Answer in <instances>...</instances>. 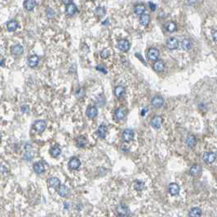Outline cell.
I'll list each match as a JSON object with an SVG mask.
<instances>
[{
  "instance_id": "41",
  "label": "cell",
  "mask_w": 217,
  "mask_h": 217,
  "mask_svg": "<svg viewBox=\"0 0 217 217\" xmlns=\"http://www.w3.org/2000/svg\"><path fill=\"white\" fill-rule=\"evenodd\" d=\"M147 110H148L147 108H145L144 110H142V112H141V115H142V116H145V113H146V112L148 111Z\"/></svg>"
},
{
  "instance_id": "28",
  "label": "cell",
  "mask_w": 217,
  "mask_h": 217,
  "mask_svg": "<svg viewBox=\"0 0 217 217\" xmlns=\"http://www.w3.org/2000/svg\"><path fill=\"white\" fill-rule=\"evenodd\" d=\"M196 144V138L194 136H189L186 139V145L187 146L191 148V147L194 146Z\"/></svg>"
},
{
  "instance_id": "15",
  "label": "cell",
  "mask_w": 217,
  "mask_h": 217,
  "mask_svg": "<svg viewBox=\"0 0 217 217\" xmlns=\"http://www.w3.org/2000/svg\"><path fill=\"white\" fill-rule=\"evenodd\" d=\"M23 51H24V48L20 44H16L14 47H11V54L15 55V56H18V55H20L23 53Z\"/></svg>"
},
{
  "instance_id": "13",
  "label": "cell",
  "mask_w": 217,
  "mask_h": 217,
  "mask_svg": "<svg viewBox=\"0 0 217 217\" xmlns=\"http://www.w3.org/2000/svg\"><path fill=\"white\" fill-rule=\"evenodd\" d=\"M192 41L189 39H183L180 43V47H181L183 50H189L191 47H192Z\"/></svg>"
},
{
  "instance_id": "21",
  "label": "cell",
  "mask_w": 217,
  "mask_h": 217,
  "mask_svg": "<svg viewBox=\"0 0 217 217\" xmlns=\"http://www.w3.org/2000/svg\"><path fill=\"white\" fill-rule=\"evenodd\" d=\"M18 28V22L16 20H10L7 24V29L9 32H13Z\"/></svg>"
},
{
  "instance_id": "22",
  "label": "cell",
  "mask_w": 217,
  "mask_h": 217,
  "mask_svg": "<svg viewBox=\"0 0 217 217\" xmlns=\"http://www.w3.org/2000/svg\"><path fill=\"white\" fill-rule=\"evenodd\" d=\"M39 56L37 55H32L28 60V64L30 67L33 68V67H35L39 64Z\"/></svg>"
},
{
  "instance_id": "8",
  "label": "cell",
  "mask_w": 217,
  "mask_h": 217,
  "mask_svg": "<svg viewBox=\"0 0 217 217\" xmlns=\"http://www.w3.org/2000/svg\"><path fill=\"white\" fill-rule=\"evenodd\" d=\"M151 104L153 107L160 108L164 104V99L162 96H155L152 99Z\"/></svg>"
},
{
  "instance_id": "10",
  "label": "cell",
  "mask_w": 217,
  "mask_h": 217,
  "mask_svg": "<svg viewBox=\"0 0 217 217\" xmlns=\"http://www.w3.org/2000/svg\"><path fill=\"white\" fill-rule=\"evenodd\" d=\"M87 116L90 118H94L95 117H96L97 114H98V111H97V108L95 107V106H89L87 109Z\"/></svg>"
},
{
  "instance_id": "11",
  "label": "cell",
  "mask_w": 217,
  "mask_h": 217,
  "mask_svg": "<svg viewBox=\"0 0 217 217\" xmlns=\"http://www.w3.org/2000/svg\"><path fill=\"white\" fill-rule=\"evenodd\" d=\"M107 131H108V128H107V126L105 125V124H101L98 127V130H97V134H98V137L103 139L105 138L106 136V133H107Z\"/></svg>"
},
{
  "instance_id": "43",
  "label": "cell",
  "mask_w": 217,
  "mask_h": 217,
  "mask_svg": "<svg viewBox=\"0 0 217 217\" xmlns=\"http://www.w3.org/2000/svg\"><path fill=\"white\" fill-rule=\"evenodd\" d=\"M1 66H3V61H1Z\"/></svg>"
},
{
  "instance_id": "14",
  "label": "cell",
  "mask_w": 217,
  "mask_h": 217,
  "mask_svg": "<svg viewBox=\"0 0 217 217\" xmlns=\"http://www.w3.org/2000/svg\"><path fill=\"white\" fill-rule=\"evenodd\" d=\"M169 193L173 196L177 195L180 193V186L176 183H172L169 185Z\"/></svg>"
},
{
  "instance_id": "42",
  "label": "cell",
  "mask_w": 217,
  "mask_h": 217,
  "mask_svg": "<svg viewBox=\"0 0 217 217\" xmlns=\"http://www.w3.org/2000/svg\"><path fill=\"white\" fill-rule=\"evenodd\" d=\"M63 3H66V4H67V5H69V4L72 3L73 2H71V1H63Z\"/></svg>"
},
{
  "instance_id": "39",
  "label": "cell",
  "mask_w": 217,
  "mask_h": 217,
  "mask_svg": "<svg viewBox=\"0 0 217 217\" xmlns=\"http://www.w3.org/2000/svg\"><path fill=\"white\" fill-rule=\"evenodd\" d=\"M149 7H150V9H151V11H153L156 10V5H155L154 3H153L152 2L149 3Z\"/></svg>"
},
{
  "instance_id": "6",
  "label": "cell",
  "mask_w": 217,
  "mask_h": 217,
  "mask_svg": "<svg viewBox=\"0 0 217 217\" xmlns=\"http://www.w3.org/2000/svg\"><path fill=\"white\" fill-rule=\"evenodd\" d=\"M46 126H47V124H46V122L44 120H38L34 122V128L38 132H43L45 130Z\"/></svg>"
},
{
  "instance_id": "7",
  "label": "cell",
  "mask_w": 217,
  "mask_h": 217,
  "mask_svg": "<svg viewBox=\"0 0 217 217\" xmlns=\"http://www.w3.org/2000/svg\"><path fill=\"white\" fill-rule=\"evenodd\" d=\"M134 137V131L131 129H126L122 133V139L126 142H130Z\"/></svg>"
},
{
  "instance_id": "1",
  "label": "cell",
  "mask_w": 217,
  "mask_h": 217,
  "mask_svg": "<svg viewBox=\"0 0 217 217\" xmlns=\"http://www.w3.org/2000/svg\"><path fill=\"white\" fill-rule=\"evenodd\" d=\"M203 161L207 164H211L216 161V154L213 152H206L203 154Z\"/></svg>"
},
{
  "instance_id": "12",
  "label": "cell",
  "mask_w": 217,
  "mask_h": 217,
  "mask_svg": "<svg viewBox=\"0 0 217 217\" xmlns=\"http://www.w3.org/2000/svg\"><path fill=\"white\" fill-rule=\"evenodd\" d=\"M34 171L37 173V174H42L45 171V168L43 164L40 162H36L34 163Z\"/></svg>"
},
{
  "instance_id": "24",
  "label": "cell",
  "mask_w": 217,
  "mask_h": 217,
  "mask_svg": "<svg viewBox=\"0 0 217 217\" xmlns=\"http://www.w3.org/2000/svg\"><path fill=\"white\" fill-rule=\"evenodd\" d=\"M165 29L167 32L172 33L176 30V23H174L173 21H168L165 25Z\"/></svg>"
},
{
  "instance_id": "4",
  "label": "cell",
  "mask_w": 217,
  "mask_h": 217,
  "mask_svg": "<svg viewBox=\"0 0 217 217\" xmlns=\"http://www.w3.org/2000/svg\"><path fill=\"white\" fill-rule=\"evenodd\" d=\"M162 123V118L160 116H154L150 121L151 126L155 129H159Z\"/></svg>"
},
{
  "instance_id": "38",
  "label": "cell",
  "mask_w": 217,
  "mask_h": 217,
  "mask_svg": "<svg viewBox=\"0 0 217 217\" xmlns=\"http://www.w3.org/2000/svg\"><path fill=\"white\" fill-rule=\"evenodd\" d=\"M135 185H136V188H137V189H140V190H141V189H143V187H144V184L140 181H137L136 182V184H135Z\"/></svg>"
},
{
  "instance_id": "33",
  "label": "cell",
  "mask_w": 217,
  "mask_h": 217,
  "mask_svg": "<svg viewBox=\"0 0 217 217\" xmlns=\"http://www.w3.org/2000/svg\"><path fill=\"white\" fill-rule=\"evenodd\" d=\"M87 143V140L86 138H84L83 137H79L78 139V141H77V145L78 147H84V145H86Z\"/></svg>"
},
{
  "instance_id": "18",
  "label": "cell",
  "mask_w": 217,
  "mask_h": 217,
  "mask_svg": "<svg viewBox=\"0 0 217 217\" xmlns=\"http://www.w3.org/2000/svg\"><path fill=\"white\" fill-rule=\"evenodd\" d=\"M48 184L51 187L54 188V189H59L61 186V182L60 180L56 177H52L48 180Z\"/></svg>"
},
{
  "instance_id": "17",
  "label": "cell",
  "mask_w": 217,
  "mask_h": 217,
  "mask_svg": "<svg viewBox=\"0 0 217 217\" xmlns=\"http://www.w3.org/2000/svg\"><path fill=\"white\" fill-rule=\"evenodd\" d=\"M201 172H202V167L199 165H193L189 170V172L193 176H197L201 173Z\"/></svg>"
},
{
  "instance_id": "25",
  "label": "cell",
  "mask_w": 217,
  "mask_h": 217,
  "mask_svg": "<svg viewBox=\"0 0 217 217\" xmlns=\"http://www.w3.org/2000/svg\"><path fill=\"white\" fill-rule=\"evenodd\" d=\"M115 117H116L117 119H118V120L123 119L124 117H125V111H124V110L122 109V108L117 109L116 111H115Z\"/></svg>"
},
{
  "instance_id": "30",
  "label": "cell",
  "mask_w": 217,
  "mask_h": 217,
  "mask_svg": "<svg viewBox=\"0 0 217 217\" xmlns=\"http://www.w3.org/2000/svg\"><path fill=\"white\" fill-rule=\"evenodd\" d=\"M68 188L65 185H61L60 188L58 189V193L61 195V197H66V195L68 194Z\"/></svg>"
},
{
  "instance_id": "35",
  "label": "cell",
  "mask_w": 217,
  "mask_h": 217,
  "mask_svg": "<svg viewBox=\"0 0 217 217\" xmlns=\"http://www.w3.org/2000/svg\"><path fill=\"white\" fill-rule=\"evenodd\" d=\"M109 56H110V52L107 49H105L101 52V56L102 58H107Z\"/></svg>"
},
{
  "instance_id": "20",
  "label": "cell",
  "mask_w": 217,
  "mask_h": 217,
  "mask_svg": "<svg viewBox=\"0 0 217 217\" xmlns=\"http://www.w3.org/2000/svg\"><path fill=\"white\" fill-rule=\"evenodd\" d=\"M77 7L74 3H70V4H69V5H67L66 7V12L67 15L69 16H72L74 15V13H75L76 11H77Z\"/></svg>"
},
{
  "instance_id": "23",
  "label": "cell",
  "mask_w": 217,
  "mask_h": 217,
  "mask_svg": "<svg viewBox=\"0 0 217 217\" xmlns=\"http://www.w3.org/2000/svg\"><path fill=\"white\" fill-rule=\"evenodd\" d=\"M202 215V210L198 207H193L189 213V217H200Z\"/></svg>"
},
{
  "instance_id": "37",
  "label": "cell",
  "mask_w": 217,
  "mask_h": 217,
  "mask_svg": "<svg viewBox=\"0 0 217 217\" xmlns=\"http://www.w3.org/2000/svg\"><path fill=\"white\" fill-rule=\"evenodd\" d=\"M96 13L99 16L104 15L105 14V9L103 7H97L96 10Z\"/></svg>"
},
{
  "instance_id": "29",
  "label": "cell",
  "mask_w": 217,
  "mask_h": 217,
  "mask_svg": "<svg viewBox=\"0 0 217 217\" xmlns=\"http://www.w3.org/2000/svg\"><path fill=\"white\" fill-rule=\"evenodd\" d=\"M118 213L120 215V216H126V214H127V212H128V208L125 205H120V206H118Z\"/></svg>"
},
{
  "instance_id": "32",
  "label": "cell",
  "mask_w": 217,
  "mask_h": 217,
  "mask_svg": "<svg viewBox=\"0 0 217 217\" xmlns=\"http://www.w3.org/2000/svg\"><path fill=\"white\" fill-rule=\"evenodd\" d=\"M24 6H25V9L28 11H31L34 9V6H35V2L34 1H31V0H28L25 1L24 3Z\"/></svg>"
},
{
  "instance_id": "36",
  "label": "cell",
  "mask_w": 217,
  "mask_h": 217,
  "mask_svg": "<svg viewBox=\"0 0 217 217\" xmlns=\"http://www.w3.org/2000/svg\"><path fill=\"white\" fill-rule=\"evenodd\" d=\"M24 158H25V160H27V161H30V160H31L33 158V154L31 153L30 152H26Z\"/></svg>"
},
{
  "instance_id": "34",
  "label": "cell",
  "mask_w": 217,
  "mask_h": 217,
  "mask_svg": "<svg viewBox=\"0 0 217 217\" xmlns=\"http://www.w3.org/2000/svg\"><path fill=\"white\" fill-rule=\"evenodd\" d=\"M96 69L98 71H101V73H104V74H107V70H106V69L104 67V66H102V65H98V66H96Z\"/></svg>"
},
{
  "instance_id": "16",
  "label": "cell",
  "mask_w": 217,
  "mask_h": 217,
  "mask_svg": "<svg viewBox=\"0 0 217 217\" xmlns=\"http://www.w3.org/2000/svg\"><path fill=\"white\" fill-rule=\"evenodd\" d=\"M164 68H165V65H164V62L162 61H157L153 66V69L154 70L157 72H162V71L164 70Z\"/></svg>"
},
{
  "instance_id": "27",
  "label": "cell",
  "mask_w": 217,
  "mask_h": 217,
  "mask_svg": "<svg viewBox=\"0 0 217 217\" xmlns=\"http://www.w3.org/2000/svg\"><path fill=\"white\" fill-rule=\"evenodd\" d=\"M125 93V87L122 86H118L114 89V95L117 97H120Z\"/></svg>"
},
{
  "instance_id": "3",
  "label": "cell",
  "mask_w": 217,
  "mask_h": 217,
  "mask_svg": "<svg viewBox=\"0 0 217 217\" xmlns=\"http://www.w3.org/2000/svg\"><path fill=\"white\" fill-rule=\"evenodd\" d=\"M166 45H167L168 49L175 50V49H176L177 47H178V46H179V42H178V40H177L176 38L171 37L166 42Z\"/></svg>"
},
{
  "instance_id": "31",
  "label": "cell",
  "mask_w": 217,
  "mask_h": 217,
  "mask_svg": "<svg viewBox=\"0 0 217 217\" xmlns=\"http://www.w3.org/2000/svg\"><path fill=\"white\" fill-rule=\"evenodd\" d=\"M50 153H51V155L52 157H54V158H56V157H58L61 153V149H60L59 147H57V146L52 147V148L51 149Z\"/></svg>"
},
{
  "instance_id": "19",
  "label": "cell",
  "mask_w": 217,
  "mask_h": 217,
  "mask_svg": "<svg viewBox=\"0 0 217 217\" xmlns=\"http://www.w3.org/2000/svg\"><path fill=\"white\" fill-rule=\"evenodd\" d=\"M145 11V7L142 3L137 4L134 7V12L137 15H144V12Z\"/></svg>"
},
{
  "instance_id": "5",
  "label": "cell",
  "mask_w": 217,
  "mask_h": 217,
  "mask_svg": "<svg viewBox=\"0 0 217 217\" xmlns=\"http://www.w3.org/2000/svg\"><path fill=\"white\" fill-rule=\"evenodd\" d=\"M118 47L122 51H127L130 48V43L126 39H121L118 43Z\"/></svg>"
},
{
  "instance_id": "2",
  "label": "cell",
  "mask_w": 217,
  "mask_h": 217,
  "mask_svg": "<svg viewBox=\"0 0 217 217\" xmlns=\"http://www.w3.org/2000/svg\"><path fill=\"white\" fill-rule=\"evenodd\" d=\"M159 51L158 50L157 48H154V47H152V48H149L148 52H147V57L151 60V61H156L157 59L159 57Z\"/></svg>"
},
{
  "instance_id": "26",
  "label": "cell",
  "mask_w": 217,
  "mask_h": 217,
  "mask_svg": "<svg viewBox=\"0 0 217 217\" xmlns=\"http://www.w3.org/2000/svg\"><path fill=\"white\" fill-rule=\"evenodd\" d=\"M149 20H150V17H149V16L147 15V14H144V15H142L140 17V23L142 25H145V26L149 25Z\"/></svg>"
},
{
  "instance_id": "40",
  "label": "cell",
  "mask_w": 217,
  "mask_h": 217,
  "mask_svg": "<svg viewBox=\"0 0 217 217\" xmlns=\"http://www.w3.org/2000/svg\"><path fill=\"white\" fill-rule=\"evenodd\" d=\"M212 37H213V39H214V41L217 42V30L215 31V32L213 33V35H212Z\"/></svg>"
},
{
  "instance_id": "44",
  "label": "cell",
  "mask_w": 217,
  "mask_h": 217,
  "mask_svg": "<svg viewBox=\"0 0 217 217\" xmlns=\"http://www.w3.org/2000/svg\"><path fill=\"white\" fill-rule=\"evenodd\" d=\"M124 217H132V216H124Z\"/></svg>"
},
{
  "instance_id": "9",
  "label": "cell",
  "mask_w": 217,
  "mask_h": 217,
  "mask_svg": "<svg viewBox=\"0 0 217 217\" xmlns=\"http://www.w3.org/2000/svg\"><path fill=\"white\" fill-rule=\"evenodd\" d=\"M80 160L78 158H73L69 162V167L72 170H77L78 167H80Z\"/></svg>"
}]
</instances>
